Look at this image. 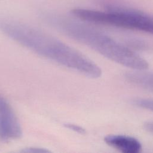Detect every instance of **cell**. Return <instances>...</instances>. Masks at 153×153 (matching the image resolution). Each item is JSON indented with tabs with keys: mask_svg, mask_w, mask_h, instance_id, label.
Instances as JSON below:
<instances>
[{
	"mask_svg": "<svg viewBox=\"0 0 153 153\" xmlns=\"http://www.w3.org/2000/svg\"><path fill=\"white\" fill-rule=\"evenodd\" d=\"M0 30L21 45L62 66L91 78L102 75L100 68L88 57L36 27L0 17Z\"/></svg>",
	"mask_w": 153,
	"mask_h": 153,
	"instance_id": "6da1fadb",
	"label": "cell"
},
{
	"mask_svg": "<svg viewBox=\"0 0 153 153\" xmlns=\"http://www.w3.org/2000/svg\"><path fill=\"white\" fill-rule=\"evenodd\" d=\"M42 20L72 39L90 47L105 57L131 70L148 68V62L134 50L91 26L59 14L44 13Z\"/></svg>",
	"mask_w": 153,
	"mask_h": 153,
	"instance_id": "7a4b0ae2",
	"label": "cell"
},
{
	"mask_svg": "<svg viewBox=\"0 0 153 153\" xmlns=\"http://www.w3.org/2000/svg\"><path fill=\"white\" fill-rule=\"evenodd\" d=\"M90 23L140 31L153 35V15L128 7L109 5L105 11L90 10Z\"/></svg>",
	"mask_w": 153,
	"mask_h": 153,
	"instance_id": "3957f363",
	"label": "cell"
},
{
	"mask_svg": "<svg viewBox=\"0 0 153 153\" xmlns=\"http://www.w3.org/2000/svg\"><path fill=\"white\" fill-rule=\"evenodd\" d=\"M22 134L20 124L8 102L0 95V140L9 142Z\"/></svg>",
	"mask_w": 153,
	"mask_h": 153,
	"instance_id": "277c9868",
	"label": "cell"
},
{
	"mask_svg": "<svg viewBox=\"0 0 153 153\" xmlns=\"http://www.w3.org/2000/svg\"><path fill=\"white\" fill-rule=\"evenodd\" d=\"M105 142L111 147L123 153H139L142 146L134 137L123 134H109L104 137Z\"/></svg>",
	"mask_w": 153,
	"mask_h": 153,
	"instance_id": "5b68a950",
	"label": "cell"
},
{
	"mask_svg": "<svg viewBox=\"0 0 153 153\" xmlns=\"http://www.w3.org/2000/svg\"><path fill=\"white\" fill-rule=\"evenodd\" d=\"M124 77L130 84L153 92V72L131 70L126 73Z\"/></svg>",
	"mask_w": 153,
	"mask_h": 153,
	"instance_id": "8992f818",
	"label": "cell"
},
{
	"mask_svg": "<svg viewBox=\"0 0 153 153\" xmlns=\"http://www.w3.org/2000/svg\"><path fill=\"white\" fill-rule=\"evenodd\" d=\"M124 44L130 48L141 51H150L153 50V45L151 43L139 38H128L125 40Z\"/></svg>",
	"mask_w": 153,
	"mask_h": 153,
	"instance_id": "52a82bcc",
	"label": "cell"
},
{
	"mask_svg": "<svg viewBox=\"0 0 153 153\" xmlns=\"http://www.w3.org/2000/svg\"><path fill=\"white\" fill-rule=\"evenodd\" d=\"M131 102L133 105L138 108L153 112V99L137 97L133 99Z\"/></svg>",
	"mask_w": 153,
	"mask_h": 153,
	"instance_id": "ba28073f",
	"label": "cell"
},
{
	"mask_svg": "<svg viewBox=\"0 0 153 153\" xmlns=\"http://www.w3.org/2000/svg\"><path fill=\"white\" fill-rule=\"evenodd\" d=\"M65 127L68 129H70L79 134H84L85 133V130L84 128L74 124H71V123L65 124Z\"/></svg>",
	"mask_w": 153,
	"mask_h": 153,
	"instance_id": "9c48e42d",
	"label": "cell"
},
{
	"mask_svg": "<svg viewBox=\"0 0 153 153\" xmlns=\"http://www.w3.org/2000/svg\"><path fill=\"white\" fill-rule=\"evenodd\" d=\"M25 152H48V151H47L46 149H44L43 148H29L25 149L24 150Z\"/></svg>",
	"mask_w": 153,
	"mask_h": 153,
	"instance_id": "30bf717a",
	"label": "cell"
},
{
	"mask_svg": "<svg viewBox=\"0 0 153 153\" xmlns=\"http://www.w3.org/2000/svg\"><path fill=\"white\" fill-rule=\"evenodd\" d=\"M144 128L148 132L153 133V121H147L143 125Z\"/></svg>",
	"mask_w": 153,
	"mask_h": 153,
	"instance_id": "8fae6325",
	"label": "cell"
}]
</instances>
